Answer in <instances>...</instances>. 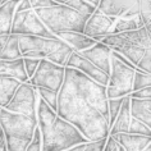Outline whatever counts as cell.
<instances>
[{
	"mask_svg": "<svg viewBox=\"0 0 151 151\" xmlns=\"http://www.w3.org/2000/svg\"><path fill=\"white\" fill-rule=\"evenodd\" d=\"M31 4L32 9H39V8H49V6L56 5L54 0H28Z\"/></svg>",
	"mask_w": 151,
	"mask_h": 151,
	"instance_id": "obj_36",
	"label": "cell"
},
{
	"mask_svg": "<svg viewBox=\"0 0 151 151\" xmlns=\"http://www.w3.org/2000/svg\"><path fill=\"white\" fill-rule=\"evenodd\" d=\"M10 33L14 35H31L41 37H56L45 27V24L40 21L33 9L16 12L12 22Z\"/></svg>",
	"mask_w": 151,
	"mask_h": 151,
	"instance_id": "obj_12",
	"label": "cell"
},
{
	"mask_svg": "<svg viewBox=\"0 0 151 151\" xmlns=\"http://www.w3.org/2000/svg\"><path fill=\"white\" fill-rule=\"evenodd\" d=\"M26 151H41V134H40V131L37 127H36L33 137L31 139V142L28 143Z\"/></svg>",
	"mask_w": 151,
	"mask_h": 151,
	"instance_id": "obj_33",
	"label": "cell"
},
{
	"mask_svg": "<svg viewBox=\"0 0 151 151\" xmlns=\"http://www.w3.org/2000/svg\"><path fill=\"white\" fill-rule=\"evenodd\" d=\"M134 68L123 64L115 56L110 58V73L106 85L108 99L128 96L132 92V82H133Z\"/></svg>",
	"mask_w": 151,
	"mask_h": 151,
	"instance_id": "obj_9",
	"label": "cell"
},
{
	"mask_svg": "<svg viewBox=\"0 0 151 151\" xmlns=\"http://www.w3.org/2000/svg\"><path fill=\"white\" fill-rule=\"evenodd\" d=\"M65 67H70V68H74V69L82 72L83 74H86L90 78H92L93 81L100 85H104V86L108 85L109 76L105 74L103 70H100L96 65H93L90 60L83 58L78 51L70 52L67 62H65Z\"/></svg>",
	"mask_w": 151,
	"mask_h": 151,
	"instance_id": "obj_14",
	"label": "cell"
},
{
	"mask_svg": "<svg viewBox=\"0 0 151 151\" xmlns=\"http://www.w3.org/2000/svg\"><path fill=\"white\" fill-rule=\"evenodd\" d=\"M80 54L90 60L93 65H96L100 70H103L105 74L110 73V58H111V49L103 44L101 41H97L91 47L86 50L78 51Z\"/></svg>",
	"mask_w": 151,
	"mask_h": 151,
	"instance_id": "obj_15",
	"label": "cell"
},
{
	"mask_svg": "<svg viewBox=\"0 0 151 151\" xmlns=\"http://www.w3.org/2000/svg\"><path fill=\"white\" fill-rule=\"evenodd\" d=\"M6 1H8V0H0V5H3V4H4V3H6Z\"/></svg>",
	"mask_w": 151,
	"mask_h": 151,
	"instance_id": "obj_41",
	"label": "cell"
},
{
	"mask_svg": "<svg viewBox=\"0 0 151 151\" xmlns=\"http://www.w3.org/2000/svg\"><path fill=\"white\" fill-rule=\"evenodd\" d=\"M129 96H124L122 105H120L119 113L115 116L114 122L109 127V134L115 133H127L131 123V111H129Z\"/></svg>",
	"mask_w": 151,
	"mask_h": 151,
	"instance_id": "obj_17",
	"label": "cell"
},
{
	"mask_svg": "<svg viewBox=\"0 0 151 151\" xmlns=\"http://www.w3.org/2000/svg\"><path fill=\"white\" fill-rule=\"evenodd\" d=\"M85 1H87L88 4H91L92 6H95V8H96V6L99 5V1H100V0H85Z\"/></svg>",
	"mask_w": 151,
	"mask_h": 151,
	"instance_id": "obj_39",
	"label": "cell"
},
{
	"mask_svg": "<svg viewBox=\"0 0 151 151\" xmlns=\"http://www.w3.org/2000/svg\"><path fill=\"white\" fill-rule=\"evenodd\" d=\"M143 151H151V146H149V147H146V149H145V150H143Z\"/></svg>",
	"mask_w": 151,
	"mask_h": 151,
	"instance_id": "obj_42",
	"label": "cell"
},
{
	"mask_svg": "<svg viewBox=\"0 0 151 151\" xmlns=\"http://www.w3.org/2000/svg\"><path fill=\"white\" fill-rule=\"evenodd\" d=\"M39 96L50 106L52 110H56V101H58V92L52 91L49 88H44V87H35Z\"/></svg>",
	"mask_w": 151,
	"mask_h": 151,
	"instance_id": "obj_27",
	"label": "cell"
},
{
	"mask_svg": "<svg viewBox=\"0 0 151 151\" xmlns=\"http://www.w3.org/2000/svg\"><path fill=\"white\" fill-rule=\"evenodd\" d=\"M28 143L29 142L23 141V139L5 136V145H6V150L8 151H26Z\"/></svg>",
	"mask_w": 151,
	"mask_h": 151,
	"instance_id": "obj_29",
	"label": "cell"
},
{
	"mask_svg": "<svg viewBox=\"0 0 151 151\" xmlns=\"http://www.w3.org/2000/svg\"><path fill=\"white\" fill-rule=\"evenodd\" d=\"M151 86V74L145 73V72L136 69L133 76V82H132V91L145 88Z\"/></svg>",
	"mask_w": 151,
	"mask_h": 151,
	"instance_id": "obj_26",
	"label": "cell"
},
{
	"mask_svg": "<svg viewBox=\"0 0 151 151\" xmlns=\"http://www.w3.org/2000/svg\"><path fill=\"white\" fill-rule=\"evenodd\" d=\"M37 99H39V93L36 88L28 82H21L4 109L12 113H19L31 118H36Z\"/></svg>",
	"mask_w": 151,
	"mask_h": 151,
	"instance_id": "obj_11",
	"label": "cell"
},
{
	"mask_svg": "<svg viewBox=\"0 0 151 151\" xmlns=\"http://www.w3.org/2000/svg\"><path fill=\"white\" fill-rule=\"evenodd\" d=\"M123 97H116V99H108V113H109V127L114 122L115 116L118 115L120 105H122Z\"/></svg>",
	"mask_w": 151,
	"mask_h": 151,
	"instance_id": "obj_30",
	"label": "cell"
},
{
	"mask_svg": "<svg viewBox=\"0 0 151 151\" xmlns=\"http://www.w3.org/2000/svg\"><path fill=\"white\" fill-rule=\"evenodd\" d=\"M85 145H86V143H80V145H76L73 147H69V149L63 150V151H83Z\"/></svg>",
	"mask_w": 151,
	"mask_h": 151,
	"instance_id": "obj_38",
	"label": "cell"
},
{
	"mask_svg": "<svg viewBox=\"0 0 151 151\" xmlns=\"http://www.w3.org/2000/svg\"><path fill=\"white\" fill-rule=\"evenodd\" d=\"M19 83L21 82L14 78L0 74V108H4L9 103Z\"/></svg>",
	"mask_w": 151,
	"mask_h": 151,
	"instance_id": "obj_23",
	"label": "cell"
},
{
	"mask_svg": "<svg viewBox=\"0 0 151 151\" xmlns=\"http://www.w3.org/2000/svg\"><path fill=\"white\" fill-rule=\"evenodd\" d=\"M136 69H139V70L145 72V73L151 74V50L145 52V55L142 56L141 60L136 65Z\"/></svg>",
	"mask_w": 151,
	"mask_h": 151,
	"instance_id": "obj_31",
	"label": "cell"
},
{
	"mask_svg": "<svg viewBox=\"0 0 151 151\" xmlns=\"http://www.w3.org/2000/svg\"><path fill=\"white\" fill-rule=\"evenodd\" d=\"M143 26L145 24H143L142 18L139 16L131 17V18H116L109 35L124 32V31H132V29H137L139 27H143Z\"/></svg>",
	"mask_w": 151,
	"mask_h": 151,
	"instance_id": "obj_24",
	"label": "cell"
},
{
	"mask_svg": "<svg viewBox=\"0 0 151 151\" xmlns=\"http://www.w3.org/2000/svg\"><path fill=\"white\" fill-rule=\"evenodd\" d=\"M56 37L69 45V46L73 49V51L86 50V49L91 47L95 42H97V41H95L88 36H86L85 33H82V32H62Z\"/></svg>",
	"mask_w": 151,
	"mask_h": 151,
	"instance_id": "obj_20",
	"label": "cell"
},
{
	"mask_svg": "<svg viewBox=\"0 0 151 151\" xmlns=\"http://www.w3.org/2000/svg\"><path fill=\"white\" fill-rule=\"evenodd\" d=\"M128 96L133 97V99H151V86L137 90V91H132Z\"/></svg>",
	"mask_w": 151,
	"mask_h": 151,
	"instance_id": "obj_35",
	"label": "cell"
},
{
	"mask_svg": "<svg viewBox=\"0 0 151 151\" xmlns=\"http://www.w3.org/2000/svg\"><path fill=\"white\" fill-rule=\"evenodd\" d=\"M65 67L59 65L47 59H40L35 73L27 81L33 87H44L59 92L64 81Z\"/></svg>",
	"mask_w": 151,
	"mask_h": 151,
	"instance_id": "obj_10",
	"label": "cell"
},
{
	"mask_svg": "<svg viewBox=\"0 0 151 151\" xmlns=\"http://www.w3.org/2000/svg\"><path fill=\"white\" fill-rule=\"evenodd\" d=\"M115 21L116 18L109 17L106 14L101 13L99 9H95V12L86 21L82 33H85L86 36L91 37L95 41H101L103 37L110 33V29Z\"/></svg>",
	"mask_w": 151,
	"mask_h": 151,
	"instance_id": "obj_13",
	"label": "cell"
},
{
	"mask_svg": "<svg viewBox=\"0 0 151 151\" xmlns=\"http://www.w3.org/2000/svg\"><path fill=\"white\" fill-rule=\"evenodd\" d=\"M19 0H8L0 5V35H9L12 28L13 17Z\"/></svg>",
	"mask_w": 151,
	"mask_h": 151,
	"instance_id": "obj_21",
	"label": "cell"
},
{
	"mask_svg": "<svg viewBox=\"0 0 151 151\" xmlns=\"http://www.w3.org/2000/svg\"><path fill=\"white\" fill-rule=\"evenodd\" d=\"M36 127V118H31L19 113H12L4 108H0V128L5 136L31 142Z\"/></svg>",
	"mask_w": 151,
	"mask_h": 151,
	"instance_id": "obj_8",
	"label": "cell"
},
{
	"mask_svg": "<svg viewBox=\"0 0 151 151\" xmlns=\"http://www.w3.org/2000/svg\"><path fill=\"white\" fill-rule=\"evenodd\" d=\"M39 63H40V59H37V58H23V65H24V70L27 73L28 80L35 73Z\"/></svg>",
	"mask_w": 151,
	"mask_h": 151,
	"instance_id": "obj_32",
	"label": "cell"
},
{
	"mask_svg": "<svg viewBox=\"0 0 151 151\" xmlns=\"http://www.w3.org/2000/svg\"><path fill=\"white\" fill-rule=\"evenodd\" d=\"M118 151H123V149H122V147H120L119 145H118Z\"/></svg>",
	"mask_w": 151,
	"mask_h": 151,
	"instance_id": "obj_43",
	"label": "cell"
},
{
	"mask_svg": "<svg viewBox=\"0 0 151 151\" xmlns=\"http://www.w3.org/2000/svg\"><path fill=\"white\" fill-rule=\"evenodd\" d=\"M64 82L72 90H74L82 97H85L88 103H91L109 120L106 86L97 83L92 78L83 74L82 72L74 69V68H70V67H65V70H64Z\"/></svg>",
	"mask_w": 151,
	"mask_h": 151,
	"instance_id": "obj_6",
	"label": "cell"
},
{
	"mask_svg": "<svg viewBox=\"0 0 151 151\" xmlns=\"http://www.w3.org/2000/svg\"><path fill=\"white\" fill-rule=\"evenodd\" d=\"M110 136L123 151H143L146 147L151 146V136L131 133H115Z\"/></svg>",
	"mask_w": 151,
	"mask_h": 151,
	"instance_id": "obj_16",
	"label": "cell"
},
{
	"mask_svg": "<svg viewBox=\"0 0 151 151\" xmlns=\"http://www.w3.org/2000/svg\"><path fill=\"white\" fill-rule=\"evenodd\" d=\"M22 58L47 59L65 67V62L73 49L58 37H41L31 35H18Z\"/></svg>",
	"mask_w": 151,
	"mask_h": 151,
	"instance_id": "obj_3",
	"label": "cell"
},
{
	"mask_svg": "<svg viewBox=\"0 0 151 151\" xmlns=\"http://www.w3.org/2000/svg\"><path fill=\"white\" fill-rule=\"evenodd\" d=\"M28 9H32L28 0H19L17 4L16 12H23V10H28Z\"/></svg>",
	"mask_w": 151,
	"mask_h": 151,
	"instance_id": "obj_37",
	"label": "cell"
},
{
	"mask_svg": "<svg viewBox=\"0 0 151 151\" xmlns=\"http://www.w3.org/2000/svg\"><path fill=\"white\" fill-rule=\"evenodd\" d=\"M96 9L114 18H131L139 16L145 27L151 28L150 0H100Z\"/></svg>",
	"mask_w": 151,
	"mask_h": 151,
	"instance_id": "obj_7",
	"label": "cell"
},
{
	"mask_svg": "<svg viewBox=\"0 0 151 151\" xmlns=\"http://www.w3.org/2000/svg\"><path fill=\"white\" fill-rule=\"evenodd\" d=\"M0 151H8V150H6L5 142H4V143H0Z\"/></svg>",
	"mask_w": 151,
	"mask_h": 151,
	"instance_id": "obj_40",
	"label": "cell"
},
{
	"mask_svg": "<svg viewBox=\"0 0 151 151\" xmlns=\"http://www.w3.org/2000/svg\"><path fill=\"white\" fill-rule=\"evenodd\" d=\"M33 10L54 36H58L62 32H83L85 23L87 21L80 13L62 4Z\"/></svg>",
	"mask_w": 151,
	"mask_h": 151,
	"instance_id": "obj_5",
	"label": "cell"
},
{
	"mask_svg": "<svg viewBox=\"0 0 151 151\" xmlns=\"http://www.w3.org/2000/svg\"><path fill=\"white\" fill-rule=\"evenodd\" d=\"M22 58L19 51V42H18V35L9 33L8 39L0 47V59L3 60H14Z\"/></svg>",
	"mask_w": 151,
	"mask_h": 151,
	"instance_id": "obj_22",
	"label": "cell"
},
{
	"mask_svg": "<svg viewBox=\"0 0 151 151\" xmlns=\"http://www.w3.org/2000/svg\"><path fill=\"white\" fill-rule=\"evenodd\" d=\"M101 42L123 55L136 67L145 52L151 50V28L143 26L132 31L111 33L103 37Z\"/></svg>",
	"mask_w": 151,
	"mask_h": 151,
	"instance_id": "obj_4",
	"label": "cell"
},
{
	"mask_svg": "<svg viewBox=\"0 0 151 151\" xmlns=\"http://www.w3.org/2000/svg\"><path fill=\"white\" fill-rule=\"evenodd\" d=\"M36 119L41 134V151H63L88 142L77 128L60 118L40 96L37 99Z\"/></svg>",
	"mask_w": 151,
	"mask_h": 151,
	"instance_id": "obj_2",
	"label": "cell"
},
{
	"mask_svg": "<svg viewBox=\"0 0 151 151\" xmlns=\"http://www.w3.org/2000/svg\"><path fill=\"white\" fill-rule=\"evenodd\" d=\"M54 1L56 4H62V5L68 6V8H72L77 13H80L82 17H85L86 19H87L96 9L95 6L88 4L85 0H54Z\"/></svg>",
	"mask_w": 151,
	"mask_h": 151,
	"instance_id": "obj_25",
	"label": "cell"
},
{
	"mask_svg": "<svg viewBox=\"0 0 151 151\" xmlns=\"http://www.w3.org/2000/svg\"><path fill=\"white\" fill-rule=\"evenodd\" d=\"M127 133L131 134H142V136H151V128L147 127L146 124H143L142 122L131 118V123H129V128H128Z\"/></svg>",
	"mask_w": 151,
	"mask_h": 151,
	"instance_id": "obj_28",
	"label": "cell"
},
{
	"mask_svg": "<svg viewBox=\"0 0 151 151\" xmlns=\"http://www.w3.org/2000/svg\"><path fill=\"white\" fill-rule=\"evenodd\" d=\"M106 138H101L97 141H88L83 147V151H103Z\"/></svg>",
	"mask_w": 151,
	"mask_h": 151,
	"instance_id": "obj_34",
	"label": "cell"
},
{
	"mask_svg": "<svg viewBox=\"0 0 151 151\" xmlns=\"http://www.w3.org/2000/svg\"><path fill=\"white\" fill-rule=\"evenodd\" d=\"M55 113L74 126L87 141H97L109 136V120L64 81L58 92Z\"/></svg>",
	"mask_w": 151,
	"mask_h": 151,
	"instance_id": "obj_1",
	"label": "cell"
},
{
	"mask_svg": "<svg viewBox=\"0 0 151 151\" xmlns=\"http://www.w3.org/2000/svg\"><path fill=\"white\" fill-rule=\"evenodd\" d=\"M0 74L14 78L19 82H27L28 77L24 70L23 58L14 60H3L0 59Z\"/></svg>",
	"mask_w": 151,
	"mask_h": 151,
	"instance_id": "obj_19",
	"label": "cell"
},
{
	"mask_svg": "<svg viewBox=\"0 0 151 151\" xmlns=\"http://www.w3.org/2000/svg\"><path fill=\"white\" fill-rule=\"evenodd\" d=\"M129 99L131 116L151 128V99Z\"/></svg>",
	"mask_w": 151,
	"mask_h": 151,
	"instance_id": "obj_18",
	"label": "cell"
}]
</instances>
